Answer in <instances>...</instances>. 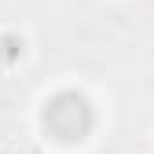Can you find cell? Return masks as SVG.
<instances>
[{
	"label": "cell",
	"instance_id": "cell-1",
	"mask_svg": "<svg viewBox=\"0 0 154 154\" xmlns=\"http://www.w3.org/2000/svg\"><path fill=\"white\" fill-rule=\"evenodd\" d=\"M92 106L85 95H77V92H59V95H51L48 106H44V128H48V136H55L59 143H77V140H85L88 132H92Z\"/></svg>",
	"mask_w": 154,
	"mask_h": 154
}]
</instances>
